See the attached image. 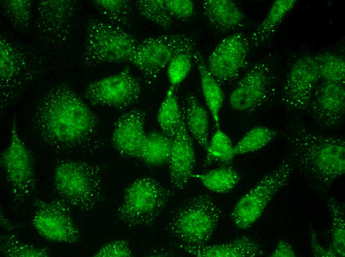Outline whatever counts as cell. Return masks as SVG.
<instances>
[{"instance_id": "cell-14", "label": "cell", "mask_w": 345, "mask_h": 257, "mask_svg": "<svg viewBox=\"0 0 345 257\" xmlns=\"http://www.w3.org/2000/svg\"><path fill=\"white\" fill-rule=\"evenodd\" d=\"M271 77L270 67L266 62L253 65L231 91L229 98L231 108L246 112L262 105L270 93Z\"/></svg>"}, {"instance_id": "cell-26", "label": "cell", "mask_w": 345, "mask_h": 257, "mask_svg": "<svg viewBox=\"0 0 345 257\" xmlns=\"http://www.w3.org/2000/svg\"><path fill=\"white\" fill-rule=\"evenodd\" d=\"M93 4L110 23L122 29L129 26L132 5L127 0H95Z\"/></svg>"}, {"instance_id": "cell-9", "label": "cell", "mask_w": 345, "mask_h": 257, "mask_svg": "<svg viewBox=\"0 0 345 257\" xmlns=\"http://www.w3.org/2000/svg\"><path fill=\"white\" fill-rule=\"evenodd\" d=\"M0 161L12 200L25 201L35 188L34 166L32 156L18 133L15 121L11 128L9 144L1 154Z\"/></svg>"}, {"instance_id": "cell-35", "label": "cell", "mask_w": 345, "mask_h": 257, "mask_svg": "<svg viewBox=\"0 0 345 257\" xmlns=\"http://www.w3.org/2000/svg\"><path fill=\"white\" fill-rule=\"evenodd\" d=\"M3 7L11 19L19 26H23L28 22L31 14V5L26 0H5Z\"/></svg>"}, {"instance_id": "cell-11", "label": "cell", "mask_w": 345, "mask_h": 257, "mask_svg": "<svg viewBox=\"0 0 345 257\" xmlns=\"http://www.w3.org/2000/svg\"><path fill=\"white\" fill-rule=\"evenodd\" d=\"M141 93L140 81L125 67L117 74L90 83L84 95L94 105L124 108L136 103Z\"/></svg>"}, {"instance_id": "cell-38", "label": "cell", "mask_w": 345, "mask_h": 257, "mask_svg": "<svg viewBox=\"0 0 345 257\" xmlns=\"http://www.w3.org/2000/svg\"><path fill=\"white\" fill-rule=\"evenodd\" d=\"M311 246L315 257H336L337 254L330 248H325L319 243L314 231L311 232Z\"/></svg>"}, {"instance_id": "cell-33", "label": "cell", "mask_w": 345, "mask_h": 257, "mask_svg": "<svg viewBox=\"0 0 345 257\" xmlns=\"http://www.w3.org/2000/svg\"><path fill=\"white\" fill-rule=\"evenodd\" d=\"M196 49L181 51L172 59L167 67V76L171 86L178 85L188 76L192 66L193 54Z\"/></svg>"}, {"instance_id": "cell-28", "label": "cell", "mask_w": 345, "mask_h": 257, "mask_svg": "<svg viewBox=\"0 0 345 257\" xmlns=\"http://www.w3.org/2000/svg\"><path fill=\"white\" fill-rule=\"evenodd\" d=\"M328 205L331 215V245L330 248L338 257L345 256V217L343 206L335 198L330 197Z\"/></svg>"}, {"instance_id": "cell-29", "label": "cell", "mask_w": 345, "mask_h": 257, "mask_svg": "<svg viewBox=\"0 0 345 257\" xmlns=\"http://www.w3.org/2000/svg\"><path fill=\"white\" fill-rule=\"evenodd\" d=\"M320 78L324 82L343 84L345 79V59L340 55L324 52L315 55Z\"/></svg>"}, {"instance_id": "cell-24", "label": "cell", "mask_w": 345, "mask_h": 257, "mask_svg": "<svg viewBox=\"0 0 345 257\" xmlns=\"http://www.w3.org/2000/svg\"><path fill=\"white\" fill-rule=\"evenodd\" d=\"M210 191L225 194L231 191L240 181L239 173L233 168L224 166L206 173L193 174Z\"/></svg>"}, {"instance_id": "cell-19", "label": "cell", "mask_w": 345, "mask_h": 257, "mask_svg": "<svg viewBox=\"0 0 345 257\" xmlns=\"http://www.w3.org/2000/svg\"><path fill=\"white\" fill-rule=\"evenodd\" d=\"M203 14L213 27L221 32H230L240 26L244 19L237 4L230 0H205Z\"/></svg>"}, {"instance_id": "cell-8", "label": "cell", "mask_w": 345, "mask_h": 257, "mask_svg": "<svg viewBox=\"0 0 345 257\" xmlns=\"http://www.w3.org/2000/svg\"><path fill=\"white\" fill-rule=\"evenodd\" d=\"M292 170L290 161H284L237 202L230 214L237 228L247 229L259 219L276 193L287 184Z\"/></svg>"}, {"instance_id": "cell-34", "label": "cell", "mask_w": 345, "mask_h": 257, "mask_svg": "<svg viewBox=\"0 0 345 257\" xmlns=\"http://www.w3.org/2000/svg\"><path fill=\"white\" fill-rule=\"evenodd\" d=\"M0 75L2 82L10 81L18 73L19 61L17 53L6 41L0 42Z\"/></svg>"}, {"instance_id": "cell-3", "label": "cell", "mask_w": 345, "mask_h": 257, "mask_svg": "<svg viewBox=\"0 0 345 257\" xmlns=\"http://www.w3.org/2000/svg\"><path fill=\"white\" fill-rule=\"evenodd\" d=\"M53 184L60 199L81 212L93 209L103 196L101 170L89 163L69 160L59 163Z\"/></svg>"}, {"instance_id": "cell-17", "label": "cell", "mask_w": 345, "mask_h": 257, "mask_svg": "<svg viewBox=\"0 0 345 257\" xmlns=\"http://www.w3.org/2000/svg\"><path fill=\"white\" fill-rule=\"evenodd\" d=\"M145 113L139 109L130 110L117 120L112 135L114 147L120 154L140 158L147 134Z\"/></svg>"}, {"instance_id": "cell-23", "label": "cell", "mask_w": 345, "mask_h": 257, "mask_svg": "<svg viewBox=\"0 0 345 257\" xmlns=\"http://www.w3.org/2000/svg\"><path fill=\"white\" fill-rule=\"evenodd\" d=\"M172 145V138L164 132H151L146 135L140 158L153 166L168 163Z\"/></svg>"}, {"instance_id": "cell-20", "label": "cell", "mask_w": 345, "mask_h": 257, "mask_svg": "<svg viewBox=\"0 0 345 257\" xmlns=\"http://www.w3.org/2000/svg\"><path fill=\"white\" fill-rule=\"evenodd\" d=\"M200 79L201 89L206 104L217 128H219L220 114L224 102V93L220 84L207 68L201 52L196 49L193 54Z\"/></svg>"}, {"instance_id": "cell-39", "label": "cell", "mask_w": 345, "mask_h": 257, "mask_svg": "<svg viewBox=\"0 0 345 257\" xmlns=\"http://www.w3.org/2000/svg\"><path fill=\"white\" fill-rule=\"evenodd\" d=\"M295 254L292 246L287 241L281 240L277 244L271 254L272 257H295Z\"/></svg>"}, {"instance_id": "cell-31", "label": "cell", "mask_w": 345, "mask_h": 257, "mask_svg": "<svg viewBox=\"0 0 345 257\" xmlns=\"http://www.w3.org/2000/svg\"><path fill=\"white\" fill-rule=\"evenodd\" d=\"M135 7L140 14L164 29L170 28L173 21L168 13L165 0H138Z\"/></svg>"}, {"instance_id": "cell-12", "label": "cell", "mask_w": 345, "mask_h": 257, "mask_svg": "<svg viewBox=\"0 0 345 257\" xmlns=\"http://www.w3.org/2000/svg\"><path fill=\"white\" fill-rule=\"evenodd\" d=\"M320 78L318 65L315 56L304 55L292 65L285 82L282 100L289 110L304 112L309 108Z\"/></svg>"}, {"instance_id": "cell-22", "label": "cell", "mask_w": 345, "mask_h": 257, "mask_svg": "<svg viewBox=\"0 0 345 257\" xmlns=\"http://www.w3.org/2000/svg\"><path fill=\"white\" fill-rule=\"evenodd\" d=\"M296 1V0L275 1L264 19L252 34L249 39L250 45L256 47L270 39Z\"/></svg>"}, {"instance_id": "cell-37", "label": "cell", "mask_w": 345, "mask_h": 257, "mask_svg": "<svg viewBox=\"0 0 345 257\" xmlns=\"http://www.w3.org/2000/svg\"><path fill=\"white\" fill-rule=\"evenodd\" d=\"M166 9L172 18L185 20L195 12L194 2L190 0H165Z\"/></svg>"}, {"instance_id": "cell-15", "label": "cell", "mask_w": 345, "mask_h": 257, "mask_svg": "<svg viewBox=\"0 0 345 257\" xmlns=\"http://www.w3.org/2000/svg\"><path fill=\"white\" fill-rule=\"evenodd\" d=\"M309 108L315 119L324 127L332 128L339 125L343 120L345 110L343 84L324 82L314 90Z\"/></svg>"}, {"instance_id": "cell-10", "label": "cell", "mask_w": 345, "mask_h": 257, "mask_svg": "<svg viewBox=\"0 0 345 257\" xmlns=\"http://www.w3.org/2000/svg\"><path fill=\"white\" fill-rule=\"evenodd\" d=\"M32 223L37 232L47 240L55 243L75 244L80 238L74 222L71 207L62 199L44 201L37 200Z\"/></svg>"}, {"instance_id": "cell-13", "label": "cell", "mask_w": 345, "mask_h": 257, "mask_svg": "<svg viewBox=\"0 0 345 257\" xmlns=\"http://www.w3.org/2000/svg\"><path fill=\"white\" fill-rule=\"evenodd\" d=\"M249 45V40L239 33L225 38L216 46L206 66L219 84L235 79L245 67Z\"/></svg>"}, {"instance_id": "cell-18", "label": "cell", "mask_w": 345, "mask_h": 257, "mask_svg": "<svg viewBox=\"0 0 345 257\" xmlns=\"http://www.w3.org/2000/svg\"><path fill=\"white\" fill-rule=\"evenodd\" d=\"M179 247L189 255L200 257H255L263 255L260 245L246 236L223 244L200 246L182 244Z\"/></svg>"}, {"instance_id": "cell-16", "label": "cell", "mask_w": 345, "mask_h": 257, "mask_svg": "<svg viewBox=\"0 0 345 257\" xmlns=\"http://www.w3.org/2000/svg\"><path fill=\"white\" fill-rule=\"evenodd\" d=\"M195 161L194 146L183 114L180 125L172 137L168 163L170 180L173 188L181 190L186 186L193 174Z\"/></svg>"}, {"instance_id": "cell-21", "label": "cell", "mask_w": 345, "mask_h": 257, "mask_svg": "<svg viewBox=\"0 0 345 257\" xmlns=\"http://www.w3.org/2000/svg\"><path fill=\"white\" fill-rule=\"evenodd\" d=\"M188 131L199 145L207 151L209 145V117L205 109L194 94H188L182 111Z\"/></svg>"}, {"instance_id": "cell-5", "label": "cell", "mask_w": 345, "mask_h": 257, "mask_svg": "<svg viewBox=\"0 0 345 257\" xmlns=\"http://www.w3.org/2000/svg\"><path fill=\"white\" fill-rule=\"evenodd\" d=\"M170 191L148 176L133 181L125 190L117 216L125 225L141 227L153 223L166 207Z\"/></svg>"}, {"instance_id": "cell-2", "label": "cell", "mask_w": 345, "mask_h": 257, "mask_svg": "<svg viewBox=\"0 0 345 257\" xmlns=\"http://www.w3.org/2000/svg\"><path fill=\"white\" fill-rule=\"evenodd\" d=\"M289 142L293 161L317 188H327L344 174V138L315 133L296 123Z\"/></svg>"}, {"instance_id": "cell-32", "label": "cell", "mask_w": 345, "mask_h": 257, "mask_svg": "<svg viewBox=\"0 0 345 257\" xmlns=\"http://www.w3.org/2000/svg\"><path fill=\"white\" fill-rule=\"evenodd\" d=\"M206 152L208 158L225 164L230 163L235 156L231 139L220 128H217L209 140Z\"/></svg>"}, {"instance_id": "cell-4", "label": "cell", "mask_w": 345, "mask_h": 257, "mask_svg": "<svg viewBox=\"0 0 345 257\" xmlns=\"http://www.w3.org/2000/svg\"><path fill=\"white\" fill-rule=\"evenodd\" d=\"M221 211L207 194H199L180 206L167 226L171 234L183 244L206 245L211 238Z\"/></svg>"}, {"instance_id": "cell-27", "label": "cell", "mask_w": 345, "mask_h": 257, "mask_svg": "<svg viewBox=\"0 0 345 257\" xmlns=\"http://www.w3.org/2000/svg\"><path fill=\"white\" fill-rule=\"evenodd\" d=\"M275 130L264 126H256L248 130L234 146L235 155L257 151L268 145L276 136Z\"/></svg>"}, {"instance_id": "cell-6", "label": "cell", "mask_w": 345, "mask_h": 257, "mask_svg": "<svg viewBox=\"0 0 345 257\" xmlns=\"http://www.w3.org/2000/svg\"><path fill=\"white\" fill-rule=\"evenodd\" d=\"M137 44L123 29L110 23L91 19L86 28L84 61L88 65L129 62Z\"/></svg>"}, {"instance_id": "cell-36", "label": "cell", "mask_w": 345, "mask_h": 257, "mask_svg": "<svg viewBox=\"0 0 345 257\" xmlns=\"http://www.w3.org/2000/svg\"><path fill=\"white\" fill-rule=\"evenodd\" d=\"M132 250L125 240L119 239L108 242L102 246L94 255L96 257H129Z\"/></svg>"}, {"instance_id": "cell-7", "label": "cell", "mask_w": 345, "mask_h": 257, "mask_svg": "<svg viewBox=\"0 0 345 257\" xmlns=\"http://www.w3.org/2000/svg\"><path fill=\"white\" fill-rule=\"evenodd\" d=\"M197 42L191 35L173 33L149 37L137 44L129 62L141 73L145 82L156 80L177 53L196 49Z\"/></svg>"}, {"instance_id": "cell-25", "label": "cell", "mask_w": 345, "mask_h": 257, "mask_svg": "<svg viewBox=\"0 0 345 257\" xmlns=\"http://www.w3.org/2000/svg\"><path fill=\"white\" fill-rule=\"evenodd\" d=\"M174 88L171 86L169 89L157 114V121L163 132L172 138L175 134L183 116Z\"/></svg>"}, {"instance_id": "cell-1", "label": "cell", "mask_w": 345, "mask_h": 257, "mask_svg": "<svg viewBox=\"0 0 345 257\" xmlns=\"http://www.w3.org/2000/svg\"><path fill=\"white\" fill-rule=\"evenodd\" d=\"M34 125L46 143L68 150L87 141L98 125L97 117L69 86L58 85L42 98L34 116Z\"/></svg>"}, {"instance_id": "cell-30", "label": "cell", "mask_w": 345, "mask_h": 257, "mask_svg": "<svg viewBox=\"0 0 345 257\" xmlns=\"http://www.w3.org/2000/svg\"><path fill=\"white\" fill-rule=\"evenodd\" d=\"M0 252L8 257H48L49 254L43 248L26 243L13 234H7L0 239Z\"/></svg>"}]
</instances>
